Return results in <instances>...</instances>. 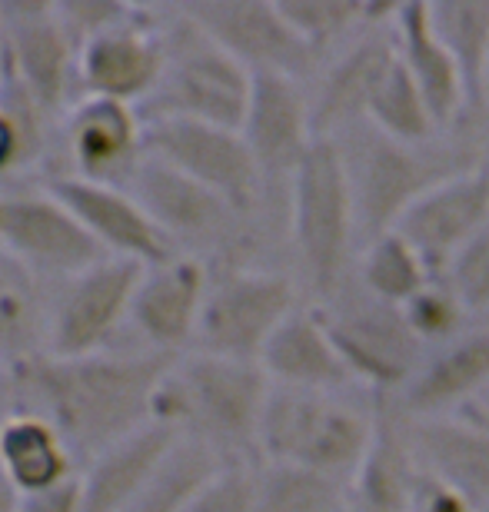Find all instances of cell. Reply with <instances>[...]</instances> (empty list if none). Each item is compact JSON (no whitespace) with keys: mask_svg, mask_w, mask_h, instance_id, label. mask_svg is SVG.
Listing matches in <instances>:
<instances>
[{"mask_svg":"<svg viewBox=\"0 0 489 512\" xmlns=\"http://www.w3.org/2000/svg\"><path fill=\"white\" fill-rule=\"evenodd\" d=\"M177 356L110 350L94 356L37 353L7 363L0 413H34L64 436L84 469L154 423V396Z\"/></svg>","mask_w":489,"mask_h":512,"instance_id":"6da1fadb","label":"cell"},{"mask_svg":"<svg viewBox=\"0 0 489 512\" xmlns=\"http://www.w3.org/2000/svg\"><path fill=\"white\" fill-rule=\"evenodd\" d=\"M270 380L260 363L210 353H183L154 396V423L173 436L207 446L227 466H257L260 416Z\"/></svg>","mask_w":489,"mask_h":512,"instance_id":"7a4b0ae2","label":"cell"},{"mask_svg":"<svg viewBox=\"0 0 489 512\" xmlns=\"http://www.w3.org/2000/svg\"><path fill=\"white\" fill-rule=\"evenodd\" d=\"M333 147L340 150L346 180H350L363 243L390 233L403 220V213L436 183L486 163L470 130L446 133L426 147H410V143L383 137L376 127L360 120L336 133Z\"/></svg>","mask_w":489,"mask_h":512,"instance_id":"3957f363","label":"cell"},{"mask_svg":"<svg viewBox=\"0 0 489 512\" xmlns=\"http://www.w3.org/2000/svg\"><path fill=\"white\" fill-rule=\"evenodd\" d=\"M363 250L340 150L317 140L287 187V263L310 306H330L353 283Z\"/></svg>","mask_w":489,"mask_h":512,"instance_id":"277c9868","label":"cell"},{"mask_svg":"<svg viewBox=\"0 0 489 512\" xmlns=\"http://www.w3.org/2000/svg\"><path fill=\"white\" fill-rule=\"evenodd\" d=\"M376 426V396L363 389L307 393L270 386L260 416V463L303 466L353 483Z\"/></svg>","mask_w":489,"mask_h":512,"instance_id":"5b68a950","label":"cell"},{"mask_svg":"<svg viewBox=\"0 0 489 512\" xmlns=\"http://www.w3.org/2000/svg\"><path fill=\"white\" fill-rule=\"evenodd\" d=\"M253 74L243 70L217 40L193 24L180 4H163V77L140 107L150 120H193L240 130L247 117Z\"/></svg>","mask_w":489,"mask_h":512,"instance_id":"8992f818","label":"cell"},{"mask_svg":"<svg viewBox=\"0 0 489 512\" xmlns=\"http://www.w3.org/2000/svg\"><path fill=\"white\" fill-rule=\"evenodd\" d=\"M307 303L297 276L280 266H210L193 350L237 363H260L273 333Z\"/></svg>","mask_w":489,"mask_h":512,"instance_id":"52a82bcc","label":"cell"},{"mask_svg":"<svg viewBox=\"0 0 489 512\" xmlns=\"http://www.w3.org/2000/svg\"><path fill=\"white\" fill-rule=\"evenodd\" d=\"M147 157L180 170L213 190L243 217L263 220L287 237V200L273 197L240 130L193 124V120H150L144 130Z\"/></svg>","mask_w":489,"mask_h":512,"instance_id":"ba28073f","label":"cell"},{"mask_svg":"<svg viewBox=\"0 0 489 512\" xmlns=\"http://www.w3.org/2000/svg\"><path fill=\"white\" fill-rule=\"evenodd\" d=\"M356 386L396 399L423 370L430 350L416 340L400 306H386L350 283L330 306H317Z\"/></svg>","mask_w":489,"mask_h":512,"instance_id":"9c48e42d","label":"cell"},{"mask_svg":"<svg viewBox=\"0 0 489 512\" xmlns=\"http://www.w3.org/2000/svg\"><path fill=\"white\" fill-rule=\"evenodd\" d=\"M144 270L147 266L104 256L84 273L57 283L50 296L44 353L94 356L124 350L130 306Z\"/></svg>","mask_w":489,"mask_h":512,"instance_id":"30bf717a","label":"cell"},{"mask_svg":"<svg viewBox=\"0 0 489 512\" xmlns=\"http://www.w3.org/2000/svg\"><path fill=\"white\" fill-rule=\"evenodd\" d=\"M4 10L0 64L50 117L60 120L80 100V44L44 0H10Z\"/></svg>","mask_w":489,"mask_h":512,"instance_id":"8fae6325","label":"cell"},{"mask_svg":"<svg viewBox=\"0 0 489 512\" xmlns=\"http://www.w3.org/2000/svg\"><path fill=\"white\" fill-rule=\"evenodd\" d=\"M144 130L147 124L137 107L80 97L57 124L54 160H50L47 177H74L127 190L140 163L147 160Z\"/></svg>","mask_w":489,"mask_h":512,"instance_id":"7c38bea8","label":"cell"},{"mask_svg":"<svg viewBox=\"0 0 489 512\" xmlns=\"http://www.w3.org/2000/svg\"><path fill=\"white\" fill-rule=\"evenodd\" d=\"M180 7L253 77L273 74L307 84L317 74L320 60L293 30L280 0H183Z\"/></svg>","mask_w":489,"mask_h":512,"instance_id":"4fadbf2b","label":"cell"},{"mask_svg":"<svg viewBox=\"0 0 489 512\" xmlns=\"http://www.w3.org/2000/svg\"><path fill=\"white\" fill-rule=\"evenodd\" d=\"M393 7L396 4H383L380 14L360 34L326 57L317 74L307 80L310 117L320 140H333L340 130L366 120L376 90L400 57L393 34Z\"/></svg>","mask_w":489,"mask_h":512,"instance_id":"5bb4252c","label":"cell"},{"mask_svg":"<svg viewBox=\"0 0 489 512\" xmlns=\"http://www.w3.org/2000/svg\"><path fill=\"white\" fill-rule=\"evenodd\" d=\"M0 243L50 286L84 273L107 256L44 183L4 187Z\"/></svg>","mask_w":489,"mask_h":512,"instance_id":"9a60e30c","label":"cell"},{"mask_svg":"<svg viewBox=\"0 0 489 512\" xmlns=\"http://www.w3.org/2000/svg\"><path fill=\"white\" fill-rule=\"evenodd\" d=\"M210 290V263L177 253L140 273L130 306L124 350L183 356L197 343V326Z\"/></svg>","mask_w":489,"mask_h":512,"instance_id":"2e32d148","label":"cell"},{"mask_svg":"<svg viewBox=\"0 0 489 512\" xmlns=\"http://www.w3.org/2000/svg\"><path fill=\"white\" fill-rule=\"evenodd\" d=\"M80 97L144 107L163 77V4H137L124 24L80 44Z\"/></svg>","mask_w":489,"mask_h":512,"instance_id":"e0dca14e","label":"cell"},{"mask_svg":"<svg viewBox=\"0 0 489 512\" xmlns=\"http://www.w3.org/2000/svg\"><path fill=\"white\" fill-rule=\"evenodd\" d=\"M243 140L257 160L263 183L273 197L287 200V187L307 153L317 147V130H313L307 84L293 77H253L247 117L240 124Z\"/></svg>","mask_w":489,"mask_h":512,"instance_id":"ac0fdd59","label":"cell"},{"mask_svg":"<svg viewBox=\"0 0 489 512\" xmlns=\"http://www.w3.org/2000/svg\"><path fill=\"white\" fill-rule=\"evenodd\" d=\"M489 227V167L463 170L413 203L396 223V233L410 243L430 266L433 280H440L453 256L476 233Z\"/></svg>","mask_w":489,"mask_h":512,"instance_id":"d6986e66","label":"cell"},{"mask_svg":"<svg viewBox=\"0 0 489 512\" xmlns=\"http://www.w3.org/2000/svg\"><path fill=\"white\" fill-rule=\"evenodd\" d=\"M64 207L74 213L77 223L90 233L107 256L130 260L137 266H160L177 256L160 227L147 217V210L134 200L130 190L100 187V183L74 177L40 180Z\"/></svg>","mask_w":489,"mask_h":512,"instance_id":"ffe728a7","label":"cell"},{"mask_svg":"<svg viewBox=\"0 0 489 512\" xmlns=\"http://www.w3.org/2000/svg\"><path fill=\"white\" fill-rule=\"evenodd\" d=\"M489 389V316L476 320L453 343L430 350L416 380L393 399L403 416L460 413Z\"/></svg>","mask_w":489,"mask_h":512,"instance_id":"44dd1931","label":"cell"},{"mask_svg":"<svg viewBox=\"0 0 489 512\" xmlns=\"http://www.w3.org/2000/svg\"><path fill=\"white\" fill-rule=\"evenodd\" d=\"M393 34L400 64L413 84L420 87L423 100L430 104L436 124L443 133H456L470 120V94H466L463 74L436 37L430 24V4L426 0H406L393 7Z\"/></svg>","mask_w":489,"mask_h":512,"instance_id":"7402d4cb","label":"cell"},{"mask_svg":"<svg viewBox=\"0 0 489 512\" xmlns=\"http://www.w3.org/2000/svg\"><path fill=\"white\" fill-rule=\"evenodd\" d=\"M260 370L267 373L270 386H283V389H307V393H346V389H360L350 370H346L320 310L310 303H303L273 333V340L260 356Z\"/></svg>","mask_w":489,"mask_h":512,"instance_id":"603a6c76","label":"cell"},{"mask_svg":"<svg viewBox=\"0 0 489 512\" xmlns=\"http://www.w3.org/2000/svg\"><path fill=\"white\" fill-rule=\"evenodd\" d=\"M410 443L426 473L460 489L480 512L489 509V426L466 413L423 416L410 419Z\"/></svg>","mask_w":489,"mask_h":512,"instance_id":"cb8c5ba5","label":"cell"},{"mask_svg":"<svg viewBox=\"0 0 489 512\" xmlns=\"http://www.w3.org/2000/svg\"><path fill=\"white\" fill-rule=\"evenodd\" d=\"M416 473H420V463L410 443V419L400 413L393 399L376 396L373 439L350 483V499L380 512H406Z\"/></svg>","mask_w":489,"mask_h":512,"instance_id":"d4e9b609","label":"cell"},{"mask_svg":"<svg viewBox=\"0 0 489 512\" xmlns=\"http://www.w3.org/2000/svg\"><path fill=\"white\" fill-rule=\"evenodd\" d=\"M0 463L20 496L54 493L80 476L64 436L34 413H0Z\"/></svg>","mask_w":489,"mask_h":512,"instance_id":"484cf974","label":"cell"},{"mask_svg":"<svg viewBox=\"0 0 489 512\" xmlns=\"http://www.w3.org/2000/svg\"><path fill=\"white\" fill-rule=\"evenodd\" d=\"M170 429L150 423L137 436L124 439L120 446L107 449L94 463H87L77 476L80 512H124L144 489L150 473L160 466L173 446Z\"/></svg>","mask_w":489,"mask_h":512,"instance_id":"4316f807","label":"cell"},{"mask_svg":"<svg viewBox=\"0 0 489 512\" xmlns=\"http://www.w3.org/2000/svg\"><path fill=\"white\" fill-rule=\"evenodd\" d=\"M54 286L0 243V353L7 363L44 353Z\"/></svg>","mask_w":489,"mask_h":512,"instance_id":"83f0119b","label":"cell"},{"mask_svg":"<svg viewBox=\"0 0 489 512\" xmlns=\"http://www.w3.org/2000/svg\"><path fill=\"white\" fill-rule=\"evenodd\" d=\"M430 24L460 67L466 94H470V120H476L483 114L489 67V0H433Z\"/></svg>","mask_w":489,"mask_h":512,"instance_id":"f1b7e54d","label":"cell"},{"mask_svg":"<svg viewBox=\"0 0 489 512\" xmlns=\"http://www.w3.org/2000/svg\"><path fill=\"white\" fill-rule=\"evenodd\" d=\"M353 283L360 286L366 296L380 300L386 306H403L413 300L423 286L433 283L430 266L423 256L406 243L400 233H380L370 243H363L360 260H356Z\"/></svg>","mask_w":489,"mask_h":512,"instance_id":"f546056e","label":"cell"},{"mask_svg":"<svg viewBox=\"0 0 489 512\" xmlns=\"http://www.w3.org/2000/svg\"><path fill=\"white\" fill-rule=\"evenodd\" d=\"M227 466L220 456H213L207 446L190 443V439H173L167 456L150 473L144 489L124 512H183L193 496L210 483L220 469Z\"/></svg>","mask_w":489,"mask_h":512,"instance_id":"4dcf8cb0","label":"cell"},{"mask_svg":"<svg viewBox=\"0 0 489 512\" xmlns=\"http://www.w3.org/2000/svg\"><path fill=\"white\" fill-rule=\"evenodd\" d=\"M253 493L257 512H343L350 503V483L287 463H257Z\"/></svg>","mask_w":489,"mask_h":512,"instance_id":"1f68e13d","label":"cell"},{"mask_svg":"<svg viewBox=\"0 0 489 512\" xmlns=\"http://www.w3.org/2000/svg\"><path fill=\"white\" fill-rule=\"evenodd\" d=\"M366 124L376 127L383 137L396 143H410V147H426L436 143L446 133L436 124L430 104L423 100L420 87L413 84V77L406 74V67L396 57L393 70L376 90L370 110H366Z\"/></svg>","mask_w":489,"mask_h":512,"instance_id":"d6a6232c","label":"cell"},{"mask_svg":"<svg viewBox=\"0 0 489 512\" xmlns=\"http://www.w3.org/2000/svg\"><path fill=\"white\" fill-rule=\"evenodd\" d=\"M283 14L293 30L303 37L317 60L346 47L370 20L380 14L383 4H360V0H280Z\"/></svg>","mask_w":489,"mask_h":512,"instance_id":"836d02e7","label":"cell"},{"mask_svg":"<svg viewBox=\"0 0 489 512\" xmlns=\"http://www.w3.org/2000/svg\"><path fill=\"white\" fill-rule=\"evenodd\" d=\"M403 316L426 350H440V346L453 343L456 336H463L476 323V316L466 310V303L446 280H433L430 286H423L403 306Z\"/></svg>","mask_w":489,"mask_h":512,"instance_id":"e575fe53","label":"cell"},{"mask_svg":"<svg viewBox=\"0 0 489 512\" xmlns=\"http://www.w3.org/2000/svg\"><path fill=\"white\" fill-rule=\"evenodd\" d=\"M456 290V296L466 303L476 320L489 316V227L480 230L466 247L453 256V263L446 266L440 276Z\"/></svg>","mask_w":489,"mask_h":512,"instance_id":"d590c367","label":"cell"},{"mask_svg":"<svg viewBox=\"0 0 489 512\" xmlns=\"http://www.w3.org/2000/svg\"><path fill=\"white\" fill-rule=\"evenodd\" d=\"M253 469L257 466H223L183 512H257Z\"/></svg>","mask_w":489,"mask_h":512,"instance_id":"8d00e7d4","label":"cell"},{"mask_svg":"<svg viewBox=\"0 0 489 512\" xmlns=\"http://www.w3.org/2000/svg\"><path fill=\"white\" fill-rule=\"evenodd\" d=\"M134 10L137 4H124V0H60L57 4V14L77 44H87L90 37L124 24Z\"/></svg>","mask_w":489,"mask_h":512,"instance_id":"74e56055","label":"cell"},{"mask_svg":"<svg viewBox=\"0 0 489 512\" xmlns=\"http://www.w3.org/2000/svg\"><path fill=\"white\" fill-rule=\"evenodd\" d=\"M406 512H480L460 489H453L450 483H443L440 476L426 473L420 466V473L413 479L410 499H406Z\"/></svg>","mask_w":489,"mask_h":512,"instance_id":"f35d334b","label":"cell"},{"mask_svg":"<svg viewBox=\"0 0 489 512\" xmlns=\"http://www.w3.org/2000/svg\"><path fill=\"white\" fill-rule=\"evenodd\" d=\"M17 512H80L77 499V483H70L54 493H40V496H20Z\"/></svg>","mask_w":489,"mask_h":512,"instance_id":"ab89813d","label":"cell"},{"mask_svg":"<svg viewBox=\"0 0 489 512\" xmlns=\"http://www.w3.org/2000/svg\"><path fill=\"white\" fill-rule=\"evenodd\" d=\"M17 506H20V493H17V486L10 483L4 463H0V512H17Z\"/></svg>","mask_w":489,"mask_h":512,"instance_id":"60d3db41","label":"cell"},{"mask_svg":"<svg viewBox=\"0 0 489 512\" xmlns=\"http://www.w3.org/2000/svg\"><path fill=\"white\" fill-rule=\"evenodd\" d=\"M460 413H466V416H473V419H480L483 426H489V389L480 396V399H473L470 406L466 409H460Z\"/></svg>","mask_w":489,"mask_h":512,"instance_id":"b9f144b4","label":"cell"},{"mask_svg":"<svg viewBox=\"0 0 489 512\" xmlns=\"http://www.w3.org/2000/svg\"><path fill=\"white\" fill-rule=\"evenodd\" d=\"M343 512H380V509H370V506H360V503H353V499H350V503H346V509Z\"/></svg>","mask_w":489,"mask_h":512,"instance_id":"7bdbcfd3","label":"cell"},{"mask_svg":"<svg viewBox=\"0 0 489 512\" xmlns=\"http://www.w3.org/2000/svg\"><path fill=\"white\" fill-rule=\"evenodd\" d=\"M4 376H7V360H4V353H0V393H4Z\"/></svg>","mask_w":489,"mask_h":512,"instance_id":"ee69618b","label":"cell"},{"mask_svg":"<svg viewBox=\"0 0 489 512\" xmlns=\"http://www.w3.org/2000/svg\"><path fill=\"white\" fill-rule=\"evenodd\" d=\"M489 107V67H486V94H483V110Z\"/></svg>","mask_w":489,"mask_h":512,"instance_id":"f6af8a7d","label":"cell"},{"mask_svg":"<svg viewBox=\"0 0 489 512\" xmlns=\"http://www.w3.org/2000/svg\"><path fill=\"white\" fill-rule=\"evenodd\" d=\"M0 44H4V10H0Z\"/></svg>","mask_w":489,"mask_h":512,"instance_id":"bcb514c9","label":"cell"},{"mask_svg":"<svg viewBox=\"0 0 489 512\" xmlns=\"http://www.w3.org/2000/svg\"><path fill=\"white\" fill-rule=\"evenodd\" d=\"M0 220H4V187H0Z\"/></svg>","mask_w":489,"mask_h":512,"instance_id":"7dc6e473","label":"cell"},{"mask_svg":"<svg viewBox=\"0 0 489 512\" xmlns=\"http://www.w3.org/2000/svg\"><path fill=\"white\" fill-rule=\"evenodd\" d=\"M483 512H489V509H483Z\"/></svg>","mask_w":489,"mask_h":512,"instance_id":"c3c4849f","label":"cell"}]
</instances>
